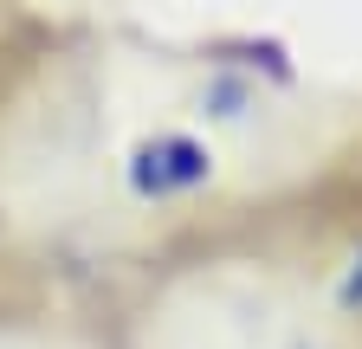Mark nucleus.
Returning <instances> with one entry per match:
<instances>
[{"label":"nucleus","mask_w":362,"mask_h":349,"mask_svg":"<svg viewBox=\"0 0 362 349\" xmlns=\"http://www.w3.org/2000/svg\"><path fill=\"white\" fill-rule=\"evenodd\" d=\"M0 349H45V343H0Z\"/></svg>","instance_id":"4"},{"label":"nucleus","mask_w":362,"mask_h":349,"mask_svg":"<svg viewBox=\"0 0 362 349\" xmlns=\"http://www.w3.org/2000/svg\"><path fill=\"white\" fill-rule=\"evenodd\" d=\"M149 349H330V336L252 272H220L175 285L149 311Z\"/></svg>","instance_id":"1"},{"label":"nucleus","mask_w":362,"mask_h":349,"mask_svg":"<svg viewBox=\"0 0 362 349\" xmlns=\"http://www.w3.org/2000/svg\"><path fill=\"white\" fill-rule=\"evenodd\" d=\"M343 304H362V252H356V266H349V278H343Z\"/></svg>","instance_id":"3"},{"label":"nucleus","mask_w":362,"mask_h":349,"mask_svg":"<svg viewBox=\"0 0 362 349\" xmlns=\"http://www.w3.org/2000/svg\"><path fill=\"white\" fill-rule=\"evenodd\" d=\"M117 174H123V194L136 207H188V201H201L220 182V155L194 129L156 123V129H143V136L123 149Z\"/></svg>","instance_id":"2"}]
</instances>
